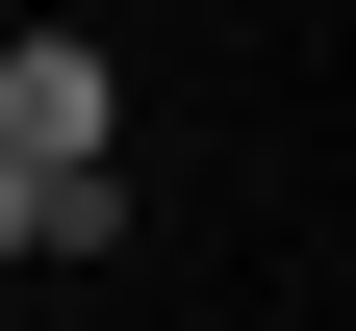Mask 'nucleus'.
I'll list each match as a JSON object with an SVG mask.
<instances>
[{
	"label": "nucleus",
	"instance_id": "f03ea898",
	"mask_svg": "<svg viewBox=\"0 0 356 331\" xmlns=\"http://www.w3.org/2000/svg\"><path fill=\"white\" fill-rule=\"evenodd\" d=\"M0 255H102V204H51V178H0Z\"/></svg>",
	"mask_w": 356,
	"mask_h": 331
},
{
	"label": "nucleus",
	"instance_id": "f257e3e1",
	"mask_svg": "<svg viewBox=\"0 0 356 331\" xmlns=\"http://www.w3.org/2000/svg\"><path fill=\"white\" fill-rule=\"evenodd\" d=\"M0 178L102 204V52H76V26H26V52H0Z\"/></svg>",
	"mask_w": 356,
	"mask_h": 331
}]
</instances>
